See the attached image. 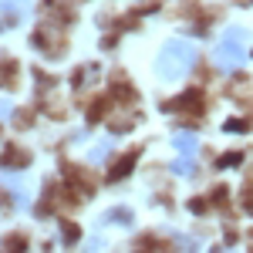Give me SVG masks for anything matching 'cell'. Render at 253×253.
<instances>
[{
  "instance_id": "1",
  "label": "cell",
  "mask_w": 253,
  "mask_h": 253,
  "mask_svg": "<svg viewBox=\"0 0 253 253\" xmlns=\"http://www.w3.org/2000/svg\"><path fill=\"white\" fill-rule=\"evenodd\" d=\"M193 64H196V51L193 47H189L186 41H169V44L162 47V54H159L156 71L166 81H175V78H182Z\"/></svg>"
},
{
  "instance_id": "2",
  "label": "cell",
  "mask_w": 253,
  "mask_h": 253,
  "mask_svg": "<svg viewBox=\"0 0 253 253\" xmlns=\"http://www.w3.org/2000/svg\"><path fill=\"white\" fill-rule=\"evenodd\" d=\"M243 41H233V38H223L219 44V51H216V64L223 68V71H236L243 61H247V51L240 47Z\"/></svg>"
},
{
  "instance_id": "3",
  "label": "cell",
  "mask_w": 253,
  "mask_h": 253,
  "mask_svg": "<svg viewBox=\"0 0 253 253\" xmlns=\"http://www.w3.org/2000/svg\"><path fill=\"white\" fill-rule=\"evenodd\" d=\"M166 108H169V112H199V115H203V95H199V91L193 88V91L179 95L175 101H169Z\"/></svg>"
},
{
  "instance_id": "4",
  "label": "cell",
  "mask_w": 253,
  "mask_h": 253,
  "mask_svg": "<svg viewBox=\"0 0 253 253\" xmlns=\"http://www.w3.org/2000/svg\"><path fill=\"white\" fill-rule=\"evenodd\" d=\"M135 149H132V152H125V156L122 159H115V166H112V169H108V179H112V182H118V179H125V175L132 172V166H135Z\"/></svg>"
},
{
  "instance_id": "5",
  "label": "cell",
  "mask_w": 253,
  "mask_h": 253,
  "mask_svg": "<svg viewBox=\"0 0 253 253\" xmlns=\"http://www.w3.org/2000/svg\"><path fill=\"white\" fill-rule=\"evenodd\" d=\"M34 44H38V47H44V51H47V58H58V51H61V41H58V34H51V31H47V27H44V31H38V34H34Z\"/></svg>"
},
{
  "instance_id": "6",
  "label": "cell",
  "mask_w": 253,
  "mask_h": 253,
  "mask_svg": "<svg viewBox=\"0 0 253 253\" xmlns=\"http://www.w3.org/2000/svg\"><path fill=\"white\" fill-rule=\"evenodd\" d=\"M31 162V152H24L17 145H10L7 152H3V166H27Z\"/></svg>"
},
{
  "instance_id": "7",
  "label": "cell",
  "mask_w": 253,
  "mask_h": 253,
  "mask_svg": "<svg viewBox=\"0 0 253 253\" xmlns=\"http://www.w3.org/2000/svg\"><path fill=\"white\" fill-rule=\"evenodd\" d=\"M172 145L182 152V156H189V152H196V149H199V142H196L193 135H186V132H182V135H172Z\"/></svg>"
},
{
  "instance_id": "8",
  "label": "cell",
  "mask_w": 253,
  "mask_h": 253,
  "mask_svg": "<svg viewBox=\"0 0 253 253\" xmlns=\"http://www.w3.org/2000/svg\"><path fill=\"white\" fill-rule=\"evenodd\" d=\"M135 253H172L166 243H159V240H138Z\"/></svg>"
},
{
  "instance_id": "9",
  "label": "cell",
  "mask_w": 253,
  "mask_h": 253,
  "mask_svg": "<svg viewBox=\"0 0 253 253\" xmlns=\"http://www.w3.org/2000/svg\"><path fill=\"white\" fill-rule=\"evenodd\" d=\"M14 75H17V64L14 61H0V84H14Z\"/></svg>"
},
{
  "instance_id": "10",
  "label": "cell",
  "mask_w": 253,
  "mask_h": 253,
  "mask_svg": "<svg viewBox=\"0 0 253 253\" xmlns=\"http://www.w3.org/2000/svg\"><path fill=\"white\" fill-rule=\"evenodd\" d=\"M27 250V243H24V236H10L7 243H3V250L0 253H24Z\"/></svg>"
},
{
  "instance_id": "11",
  "label": "cell",
  "mask_w": 253,
  "mask_h": 253,
  "mask_svg": "<svg viewBox=\"0 0 253 253\" xmlns=\"http://www.w3.org/2000/svg\"><path fill=\"white\" fill-rule=\"evenodd\" d=\"M240 159H243V152H226V156H219V169H233V166H240Z\"/></svg>"
},
{
  "instance_id": "12",
  "label": "cell",
  "mask_w": 253,
  "mask_h": 253,
  "mask_svg": "<svg viewBox=\"0 0 253 253\" xmlns=\"http://www.w3.org/2000/svg\"><path fill=\"white\" fill-rule=\"evenodd\" d=\"M108 219H112V223H125V226H128V223H132V213H128V210H112V213H108Z\"/></svg>"
},
{
  "instance_id": "13",
  "label": "cell",
  "mask_w": 253,
  "mask_h": 253,
  "mask_svg": "<svg viewBox=\"0 0 253 253\" xmlns=\"http://www.w3.org/2000/svg\"><path fill=\"white\" fill-rule=\"evenodd\" d=\"M61 233H64V240H68V247H71V243H75V240L81 236V230L75 226V223H64V230H61Z\"/></svg>"
},
{
  "instance_id": "14",
  "label": "cell",
  "mask_w": 253,
  "mask_h": 253,
  "mask_svg": "<svg viewBox=\"0 0 253 253\" xmlns=\"http://www.w3.org/2000/svg\"><path fill=\"white\" fill-rule=\"evenodd\" d=\"M172 172H175V175H189V172H193L189 159H175V162H172Z\"/></svg>"
},
{
  "instance_id": "15",
  "label": "cell",
  "mask_w": 253,
  "mask_h": 253,
  "mask_svg": "<svg viewBox=\"0 0 253 253\" xmlns=\"http://www.w3.org/2000/svg\"><path fill=\"white\" fill-rule=\"evenodd\" d=\"M108 149H112V142H101V145H95V149H91V162L105 159V156H108Z\"/></svg>"
},
{
  "instance_id": "16",
  "label": "cell",
  "mask_w": 253,
  "mask_h": 253,
  "mask_svg": "<svg viewBox=\"0 0 253 253\" xmlns=\"http://www.w3.org/2000/svg\"><path fill=\"white\" fill-rule=\"evenodd\" d=\"M243 206H247V213H253V182L243 186Z\"/></svg>"
},
{
  "instance_id": "17",
  "label": "cell",
  "mask_w": 253,
  "mask_h": 253,
  "mask_svg": "<svg viewBox=\"0 0 253 253\" xmlns=\"http://www.w3.org/2000/svg\"><path fill=\"white\" fill-rule=\"evenodd\" d=\"M223 128H226V132H247V122H240V118H233V122H226Z\"/></svg>"
},
{
  "instance_id": "18",
  "label": "cell",
  "mask_w": 253,
  "mask_h": 253,
  "mask_svg": "<svg viewBox=\"0 0 253 253\" xmlns=\"http://www.w3.org/2000/svg\"><path fill=\"white\" fill-rule=\"evenodd\" d=\"M213 203H216V206L226 203V186H216V189H213Z\"/></svg>"
},
{
  "instance_id": "19",
  "label": "cell",
  "mask_w": 253,
  "mask_h": 253,
  "mask_svg": "<svg viewBox=\"0 0 253 253\" xmlns=\"http://www.w3.org/2000/svg\"><path fill=\"white\" fill-rule=\"evenodd\" d=\"M189 210H193V213H203V210H206V203H203V199H193V203H189Z\"/></svg>"
},
{
  "instance_id": "20",
  "label": "cell",
  "mask_w": 253,
  "mask_h": 253,
  "mask_svg": "<svg viewBox=\"0 0 253 253\" xmlns=\"http://www.w3.org/2000/svg\"><path fill=\"white\" fill-rule=\"evenodd\" d=\"M240 3H247V7H250V3H253V0H240Z\"/></svg>"
},
{
  "instance_id": "21",
  "label": "cell",
  "mask_w": 253,
  "mask_h": 253,
  "mask_svg": "<svg viewBox=\"0 0 253 253\" xmlns=\"http://www.w3.org/2000/svg\"><path fill=\"white\" fill-rule=\"evenodd\" d=\"M213 253H230V250H213Z\"/></svg>"
}]
</instances>
